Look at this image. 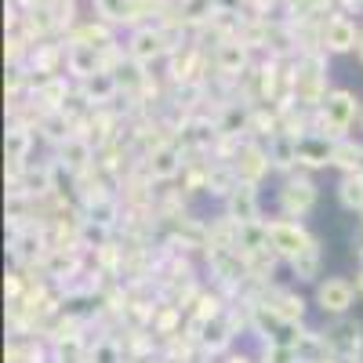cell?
Returning <instances> with one entry per match:
<instances>
[{
    "label": "cell",
    "mask_w": 363,
    "mask_h": 363,
    "mask_svg": "<svg viewBox=\"0 0 363 363\" xmlns=\"http://www.w3.org/2000/svg\"><path fill=\"white\" fill-rule=\"evenodd\" d=\"M359 99L352 95V91L345 87H335V91H327V99L323 106L313 113V131L330 138V142H338V138H349V128L359 120Z\"/></svg>",
    "instance_id": "1"
},
{
    "label": "cell",
    "mask_w": 363,
    "mask_h": 363,
    "mask_svg": "<svg viewBox=\"0 0 363 363\" xmlns=\"http://www.w3.org/2000/svg\"><path fill=\"white\" fill-rule=\"evenodd\" d=\"M265 236H269V251L277 258H284V262H294L298 255H306L316 244V236L306 229V222L284 218V215L265 222Z\"/></svg>",
    "instance_id": "2"
},
{
    "label": "cell",
    "mask_w": 363,
    "mask_h": 363,
    "mask_svg": "<svg viewBox=\"0 0 363 363\" xmlns=\"http://www.w3.org/2000/svg\"><path fill=\"white\" fill-rule=\"evenodd\" d=\"M359 37H363V29L345 11H327V18L316 29V48H323L327 55H345L359 48Z\"/></svg>",
    "instance_id": "3"
},
{
    "label": "cell",
    "mask_w": 363,
    "mask_h": 363,
    "mask_svg": "<svg viewBox=\"0 0 363 363\" xmlns=\"http://www.w3.org/2000/svg\"><path fill=\"white\" fill-rule=\"evenodd\" d=\"M320 200V189H316V182L306 174V171H294L284 178V186L277 193V203H280V215L284 218H301V215H309V211L316 207Z\"/></svg>",
    "instance_id": "4"
},
{
    "label": "cell",
    "mask_w": 363,
    "mask_h": 363,
    "mask_svg": "<svg viewBox=\"0 0 363 363\" xmlns=\"http://www.w3.org/2000/svg\"><path fill=\"white\" fill-rule=\"evenodd\" d=\"M356 298H359V291H356V284L349 277H323L316 284V291H313L316 309L323 316H335V320L338 316H349V309L356 306Z\"/></svg>",
    "instance_id": "5"
},
{
    "label": "cell",
    "mask_w": 363,
    "mask_h": 363,
    "mask_svg": "<svg viewBox=\"0 0 363 363\" xmlns=\"http://www.w3.org/2000/svg\"><path fill=\"white\" fill-rule=\"evenodd\" d=\"M233 171L240 178V186H262V182L272 174V160H269V149L262 142H240L236 153H233Z\"/></svg>",
    "instance_id": "6"
},
{
    "label": "cell",
    "mask_w": 363,
    "mask_h": 363,
    "mask_svg": "<svg viewBox=\"0 0 363 363\" xmlns=\"http://www.w3.org/2000/svg\"><path fill=\"white\" fill-rule=\"evenodd\" d=\"M128 58H135V62H142V66H153L157 58H164V55H171V40H167V33L160 26H138L135 33L128 37Z\"/></svg>",
    "instance_id": "7"
},
{
    "label": "cell",
    "mask_w": 363,
    "mask_h": 363,
    "mask_svg": "<svg viewBox=\"0 0 363 363\" xmlns=\"http://www.w3.org/2000/svg\"><path fill=\"white\" fill-rule=\"evenodd\" d=\"M323 342H327V352L342 356L345 363H356V352L363 349V323L338 316V320H335V327L323 330Z\"/></svg>",
    "instance_id": "8"
},
{
    "label": "cell",
    "mask_w": 363,
    "mask_h": 363,
    "mask_svg": "<svg viewBox=\"0 0 363 363\" xmlns=\"http://www.w3.org/2000/svg\"><path fill=\"white\" fill-rule=\"evenodd\" d=\"M182 171H186V157H182V149L164 142V145H153L145 153V174L153 178V182H171L178 178Z\"/></svg>",
    "instance_id": "9"
},
{
    "label": "cell",
    "mask_w": 363,
    "mask_h": 363,
    "mask_svg": "<svg viewBox=\"0 0 363 363\" xmlns=\"http://www.w3.org/2000/svg\"><path fill=\"white\" fill-rule=\"evenodd\" d=\"M116 44V29L109 26V22H102V18H95V22H77L73 29H69V44L66 48H91V51H109Z\"/></svg>",
    "instance_id": "10"
},
{
    "label": "cell",
    "mask_w": 363,
    "mask_h": 363,
    "mask_svg": "<svg viewBox=\"0 0 363 363\" xmlns=\"http://www.w3.org/2000/svg\"><path fill=\"white\" fill-rule=\"evenodd\" d=\"M225 218H229L233 225H255V222H262L258 189H255V186H240V189L225 200Z\"/></svg>",
    "instance_id": "11"
},
{
    "label": "cell",
    "mask_w": 363,
    "mask_h": 363,
    "mask_svg": "<svg viewBox=\"0 0 363 363\" xmlns=\"http://www.w3.org/2000/svg\"><path fill=\"white\" fill-rule=\"evenodd\" d=\"M330 153H335V142L309 131L298 138V171H313V167H330Z\"/></svg>",
    "instance_id": "12"
},
{
    "label": "cell",
    "mask_w": 363,
    "mask_h": 363,
    "mask_svg": "<svg viewBox=\"0 0 363 363\" xmlns=\"http://www.w3.org/2000/svg\"><path fill=\"white\" fill-rule=\"evenodd\" d=\"M58 164L69 167V171L95 167V145H91V138H84V135L73 131L66 142H58Z\"/></svg>",
    "instance_id": "13"
},
{
    "label": "cell",
    "mask_w": 363,
    "mask_h": 363,
    "mask_svg": "<svg viewBox=\"0 0 363 363\" xmlns=\"http://www.w3.org/2000/svg\"><path fill=\"white\" fill-rule=\"evenodd\" d=\"M215 66L218 73L225 77H236L247 69V40L244 37H225L218 48H215Z\"/></svg>",
    "instance_id": "14"
},
{
    "label": "cell",
    "mask_w": 363,
    "mask_h": 363,
    "mask_svg": "<svg viewBox=\"0 0 363 363\" xmlns=\"http://www.w3.org/2000/svg\"><path fill=\"white\" fill-rule=\"evenodd\" d=\"M116 95H120L116 77H113V73H106V69H99L95 77L80 80V99H84L87 106H106V102H113Z\"/></svg>",
    "instance_id": "15"
},
{
    "label": "cell",
    "mask_w": 363,
    "mask_h": 363,
    "mask_svg": "<svg viewBox=\"0 0 363 363\" xmlns=\"http://www.w3.org/2000/svg\"><path fill=\"white\" fill-rule=\"evenodd\" d=\"M265 306H272L287 323H301V320H306V298H301L298 291L272 287V291L265 294Z\"/></svg>",
    "instance_id": "16"
},
{
    "label": "cell",
    "mask_w": 363,
    "mask_h": 363,
    "mask_svg": "<svg viewBox=\"0 0 363 363\" xmlns=\"http://www.w3.org/2000/svg\"><path fill=\"white\" fill-rule=\"evenodd\" d=\"M265 149H269V160H272V171H287V174H294V167H298V138L294 135H277V138H269L265 142Z\"/></svg>",
    "instance_id": "17"
},
{
    "label": "cell",
    "mask_w": 363,
    "mask_h": 363,
    "mask_svg": "<svg viewBox=\"0 0 363 363\" xmlns=\"http://www.w3.org/2000/svg\"><path fill=\"white\" fill-rule=\"evenodd\" d=\"M291 272H294V280L298 284H320L323 280V247H320V240L306 251V255H298L294 262H287Z\"/></svg>",
    "instance_id": "18"
},
{
    "label": "cell",
    "mask_w": 363,
    "mask_h": 363,
    "mask_svg": "<svg viewBox=\"0 0 363 363\" xmlns=\"http://www.w3.org/2000/svg\"><path fill=\"white\" fill-rule=\"evenodd\" d=\"M200 345L211 352V356H218L222 349H229V342H233V327H229V320L225 316H215V320H207V323H200Z\"/></svg>",
    "instance_id": "19"
},
{
    "label": "cell",
    "mask_w": 363,
    "mask_h": 363,
    "mask_svg": "<svg viewBox=\"0 0 363 363\" xmlns=\"http://www.w3.org/2000/svg\"><path fill=\"white\" fill-rule=\"evenodd\" d=\"M338 200H342L345 211H356V215H363V171L342 174V182H338Z\"/></svg>",
    "instance_id": "20"
},
{
    "label": "cell",
    "mask_w": 363,
    "mask_h": 363,
    "mask_svg": "<svg viewBox=\"0 0 363 363\" xmlns=\"http://www.w3.org/2000/svg\"><path fill=\"white\" fill-rule=\"evenodd\" d=\"M29 145H33V131H29L22 120H15L11 131H8V160L15 167H26V157H29Z\"/></svg>",
    "instance_id": "21"
},
{
    "label": "cell",
    "mask_w": 363,
    "mask_h": 363,
    "mask_svg": "<svg viewBox=\"0 0 363 363\" xmlns=\"http://www.w3.org/2000/svg\"><path fill=\"white\" fill-rule=\"evenodd\" d=\"M359 160H363V145H356L352 138H338V142H335L330 167H338L342 174H349V171H359Z\"/></svg>",
    "instance_id": "22"
},
{
    "label": "cell",
    "mask_w": 363,
    "mask_h": 363,
    "mask_svg": "<svg viewBox=\"0 0 363 363\" xmlns=\"http://www.w3.org/2000/svg\"><path fill=\"white\" fill-rule=\"evenodd\" d=\"M99 11L102 22L109 26H124V22H135V11H131V0H91Z\"/></svg>",
    "instance_id": "23"
},
{
    "label": "cell",
    "mask_w": 363,
    "mask_h": 363,
    "mask_svg": "<svg viewBox=\"0 0 363 363\" xmlns=\"http://www.w3.org/2000/svg\"><path fill=\"white\" fill-rule=\"evenodd\" d=\"M116 218H120V203H116V196H102V200H95V203H87V222H91V225L109 229Z\"/></svg>",
    "instance_id": "24"
},
{
    "label": "cell",
    "mask_w": 363,
    "mask_h": 363,
    "mask_svg": "<svg viewBox=\"0 0 363 363\" xmlns=\"http://www.w3.org/2000/svg\"><path fill=\"white\" fill-rule=\"evenodd\" d=\"M51 359H55V363H91V352L84 349L80 338H69V342H55Z\"/></svg>",
    "instance_id": "25"
},
{
    "label": "cell",
    "mask_w": 363,
    "mask_h": 363,
    "mask_svg": "<svg viewBox=\"0 0 363 363\" xmlns=\"http://www.w3.org/2000/svg\"><path fill=\"white\" fill-rule=\"evenodd\" d=\"M91 363H128V356L113 338H102L95 349H91Z\"/></svg>",
    "instance_id": "26"
},
{
    "label": "cell",
    "mask_w": 363,
    "mask_h": 363,
    "mask_svg": "<svg viewBox=\"0 0 363 363\" xmlns=\"http://www.w3.org/2000/svg\"><path fill=\"white\" fill-rule=\"evenodd\" d=\"M225 363H255V356H247V352H233Z\"/></svg>",
    "instance_id": "27"
},
{
    "label": "cell",
    "mask_w": 363,
    "mask_h": 363,
    "mask_svg": "<svg viewBox=\"0 0 363 363\" xmlns=\"http://www.w3.org/2000/svg\"><path fill=\"white\" fill-rule=\"evenodd\" d=\"M356 291H359V298H363V269L356 272Z\"/></svg>",
    "instance_id": "28"
},
{
    "label": "cell",
    "mask_w": 363,
    "mask_h": 363,
    "mask_svg": "<svg viewBox=\"0 0 363 363\" xmlns=\"http://www.w3.org/2000/svg\"><path fill=\"white\" fill-rule=\"evenodd\" d=\"M356 51H359V62H363V37H359V48Z\"/></svg>",
    "instance_id": "29"
},
{
    "label": "cell",
    "mask_w": 363,
    "mask_h": 363,
    "mask_svg": "<svg viewBox=\"0 0 363 363\" xmlns=\"http://www.w3.org/2000/svg\"><path fill=\"white\" fill-rule=\"evenodd\" d=\"M359 131H363V109H359Z\"/></svg>",
    "instance_id": "30"
},
{
    "label": "cell",
    "mask_w": 363,
    "mask_h": 363,
    "mask_svg": "<svg viewBox=\"0 0 363 363\" xmlns=\"http://www.w3.org/2000/svg\"><path fill=\"white\" fill-rule=\"evenodd\" d=\"M359 171H363V160H359Z\"/></svg>",
    "instance_id": "31"
}]
</instances>
